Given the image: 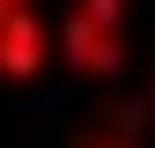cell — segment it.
<instances>
[{"label": "cell", "mask_w": 155, "mask_h": 148, "mask_svg": "<svg viewBox=\"0 0 155 148\" xmlns=\"http://www.w3.org/2000/svg\"><path fill=\"white\" fill-rule=\"evenodd\" d=\"M8 8H37V0H0V15H8Z\"/></svg>", "instance_id": "obj_4"}, {"label": "cell", "mask_w": 155, "mask_h": 148, "mask_svg": "<svg viewBox=\"0 0 155 148\" xmlns=\"http://www.w3.org/2000/svg\"><path fill=\"white\" fill-rule=\"evenodd\" d=\"M37 67H45V22H37V8H8L0 15V74L30 82Z\"/></svg>", "instance_id": "obj_2"}, {"label": "cell", "mask_w": 155, "mask_h": 148, "mask_svg": "<svg viewBox=\"0 0 155 148\" xmlns=\"http://www.w3.org/2000/svg\"><path fill=\"white\" fill-rule=\"evenodd\" d=\"M59 45H67V59L81 67V74H111L118 52H126V45H118V0H74Z\"/></svg>", "instance_id": "obj_1"}, {"label": "cell", "mask_w": 155, "mask_h": 148, "mask_svg": "<svg viewBox=\"0 0 155 148\" xmlns=\"http://www.w3.org/2000/svg\"><path fill=\"white\" fill-rule=\"evenodd\" d=\"M81 148H133V133H118V126L111 133H81Z\"/></svg>", "instance_id": "obj_3"}]
</instances>
